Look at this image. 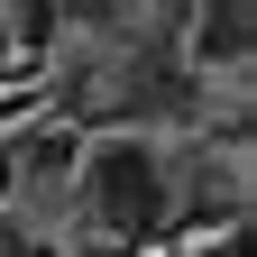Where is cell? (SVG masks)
Segmentation results:
<instances>
[{
	"label": "cell",
	"mask_w": 257,
	"mask_h": 257,
	"mask_svg": "<svg viewBox=\"0 0 257 257\" xmlns=\"http://www.w3.org/2000/svg\"><path fill=\"white\" fill-rule=\"evenodd\" d=\"M19 156V175H64V166H83V138H74V128H37V138H28V147H10Z\"/></svg>",
	"instance_id": "cell-3"
},
{
	"label": "cell",
	"mask_w": 257,
	"mask_h": 257,
	"mask_svg": "<svg viewBox=\"0 0 257 257\" xmlns=\"http://www.w3.org/2000/svg\"><path fill=\"white\" fill-rule=\"evenodd\" d=\"M10 193H19V156L0 147V202H10Z\"/></svg>",
	"instance_id": "cell-4"
},
{
	"label": "cell",
	"mask_w": 257,
	"mask_h": 257,
	"mask_svg": "<svg viewBox=\"0 0 257 257\" xmlns=\"http://www.w3.org/2000/svg\"><path fill=\"white\" fill-rule=\"evenodd\" d=\"M10 64H19V55H10V19H0V74H10Z\"/></svg>",
	"instance_id": "cell-6"
},
{
	"label": "cell",
	"mask_w": 257,
	"mask_h": 257,
	"mask_svg": "<svg viewBox=\"0 0 257 257\" xmlns=\"http://www.w3.org/2000/svg\"><path fill=\"white\" fill-rule=\"evenodd\" d=\"M184 55L202 64V74H248V55H257V10L248 0H211V10H184Z\"/></svg>",
	"instance_id": "cell-2"
},
{
	"label": "cell",
	"mask_w": 257,
	"mask_h": 257,
	"mask_svg": "<svg viewBox=\"0 0 257 257\" xmlns=\"http://www.w3.org/2000/svg\"><path fill=\"white\" fill-rule=\"evenodd\" d=\"M83 211L101 220L110 239H156L175 220V166H166V147H147L138 128H110V138H92L83 147Z\"/></svg>",
	"instance_id": "cell-1"
},
{
	"label": "cell",
	"mask_w": 257,
	"mask_h": 257,
	"mask_svg": "<svg viewBox=\"0 0 257 257\" xmlns=\"http://www.w3.org/2000/svg\"><path fill=\"white\" fill-rule=\"evenodd\" d=\"M0 257H37V248H28V239L10 230V220H0Z\"/></svg>",
	"instance_id": "cell-5"
}]
</instances>
